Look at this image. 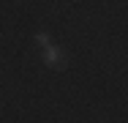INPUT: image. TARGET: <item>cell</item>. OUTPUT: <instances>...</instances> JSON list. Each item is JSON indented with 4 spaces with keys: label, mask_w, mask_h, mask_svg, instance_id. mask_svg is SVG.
I'll return each instance as SVG.
<instances>
[{
    "label": "cell",
    "mask_w": 128,
    "mask_h": 123,
    "mask_svg": "<svg viewBox=\"0 0 128 123\" xmlns=\"http://www.w3.org/2000/svg\"><path fill=\"white\" fill-rule=\"evenodd\" d=\"M44 57H46V63H49V66H54V69H66V55H63L60 49H54V47H46Z\"/></svg>",
    "instance_id": "6da1fadb"
}]
</instances>
